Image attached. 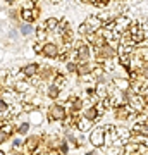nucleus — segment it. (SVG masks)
<instances>
[{"label":"nucleus","instance_id":"10","mask_svg":"<svg viewBox=\"0 0 148 155\" xmlns=\"http://www.w3.org/2000/svg\"><path fill=\"white\" fill-rule=\"evenodd\" d=\"M95 116H96V110H95V109H90V110H86V117H88V119H93Z\"/></svg>","mask_w":148,"mask_h":155},{"label":"nucleus","instance_id":"16","mask_svg":"<svg viewBox=\"0 0 148 155\" xmlns=\"http://www.w3.org/2000/svg\"><path fill=\"white\" fill-rule=\"evenodd\" d=\"M2 140H5V135H3V133L0 131V141H2Z\"/></svg>","mask_w":148,"mask_h":155},{"label":"nucleus","instance_id":"14","mask_svg":"<svg viewBox=\"0 0 148 155\" xmlns=\"http://www.w3.org/2000/svg\"><path fill=\"white\" fill-rule=\"evenodd\" d=\"M79 31H81V33H86V31H90V28H88L86 24H83V26L79 28Z\"/></svg>","mask_w":148,"mask_h":155},{"label":"nucleus","instance_id":"4","mask_svg":"<svg viewBox=\"0 0 148 155\" xmlns=\"http://www.w3.org/2000/svg\"><path fill=\"white\" fill-rule=\"evenodd\" d=\"M52 116L55 117V119H64V116H66V114H64V109H62L60 105H55V107L52 109Z\"/></svg>","mask_w":148,"mask_h":155},{"label":"nucleus","instance_id":"13","mask_svg":"<svg viewBox=\"0 0 148 155\" xmlns=\"http://www.w3.org/2000/svg\"><path fill=\"white\" fill-rule=\"evenodd\" d=\"M57 91H59L57 86H52V88H50V97H57Z\"/></svg>","mask_w":148,"mask_h":155},{"label":"nucleus","instance_id":"5","mask_svg":"<svg viewBox=\"0 0 148 155\" xmlns=\"http://www.w3.org/2000/svg\"><path fill=\"white\" fill-rule=\"evenodd\" d=\"M100 24H102V21H100V17H91V19L88 21V28H93V29H96V28H100Z\"/></svg>","mask_w":148,"mask_h":155},{"label":"nucleus","instance_id":"8","mask_svg":"<svg viewBox=\"0 0 148 155\" xmlns=\"http://www.w3.org/2000/svg\"><path fill=\"white\" fill-rule=\"evenodd\" d=\"M21 31H22V35H29V33L33 31V28H31L29 24H24V26L21 28Z\"/></svg>","mask_w":148,"mask_h":155},{"label":"nucleus","instance_id":"18","mask_svg":"<svg viewBox=\"0 0 148 155\" xmlns=\"http://www.w3.org/2000/svg\"><path fill=\"white\" fill-rule=\"evenodd\" d=\"M0 126H2V119H0Z\"/></svg>","mask_w":148,"mask_h":155},{"label":"nucleus","instance_id":"3","mask_svg":"<svg viewBox=\"0 0 148 155\" xmlns=\"http://www.w3.org/2000/svg\"><path fill=\"white\" fill-rule=\"evenodd\" d=\"M91 141L95 143V145H102V141H103V133H102L100 129H96L91 136Z\"/></svg>","mask_w":148,"mask_h":155},{"label":"nucleus","instance_id":"19","mask_svg":"<svg viewBox=\"0 0 148 155\" xmlns=\"http://www.w3.org/2000/svg\"><path fill=\"white\" fill-rule=\"evenodd\" d=\"M52 2H57V0H52Z\"/></svg>","mask_w":148,"mask_h":155},{"label":"nucleus","instance_id":"9","mask_svg":"<svg viewBox=\"0 0 148 155\" xmlns=\"http://www.w3.org/2000/svg\"><path fill=\"white\" fill-rule=\"evenodd\" d=\"M35 71H36V66H28V67H26V69H24V73H26V74H28V76H29V74H33V73H35Z\"/></svg>","mask_w":148,"mask_h":155},{"label":"nucleus","instance_id":"6","mask_svg":"<svg viewBox=\"0 0 148 155\" xmlns=\"http://www.w3.org/2000/svg\"><path fill=\"white\" fill-rule=\"evenodd\" d=\"M22 19L28 21V22H31V21H33V14H31V10H29V9H22Z\"/></svg>","mask_w":148,"mask_h":155},{"label":"nucleus","instance_id":"17","mask_svg":"<svg viewBox=\"0 0 148 155\" xmlns=\"http://www.w3.org/2000/svg\"><path fill=\"white\" fill-rule=\"evenodd\" d=\"M100 2H102V3H107V2H109V0H100Z\"/></svg>","mask_w":148,"mask_h":155},{"label":"nucleus","instance_id":"2","mask_svg":"<svg viewBox=\"0 0 148 155\" xmlns=\"http://www.w3.org/2000/svg\"><path fill=\"white\" fill-rule=\"evenodd\" d=\"M77 57L81 59V60H86V59L90 57V47L88 45H81L77 48Z\"/></svg>","mask_w":148,"mask_h":155},{"label":"nucleus","instance_id":"7","mask_svg":"<svg viewBox=\"0 0 148 155\" xmlns=\"http://www.w3.org/2000/svg\"><path fill=\"white\" fill-rule=\"evenodd\" d=\"M57 22H59L57 19H48V21H47V24H45L43 28H45V29H55V28H57Z\"/></svg>","mask_w":148,"mask_h":155},{"label":"nucleus","instance_id":"15","mask_svg":"<svg viewBox=\"0 0 148 155\" xmlns=\"http://www.w3.org/2000/svg\"><path fill=\"white\" fill-rule=\"evenodd\" d=\"M0 110H5V103H3L2 100H0Z\"/></svg>","mask_w":148,"mask_h":155},{"label":"nucleus","instance_id":"12","mask_svg":"<svg viewBox=\"0 0 148 155\" xmlns=\"http://www.w3.org/2000/svg\"><path fill=\"white\" fill-rule=\"evenodd\" d=\"M28 128H29V126H28V124H22V126H21V128H19V133H21V135H24V133H26V131H28Z\"/></svg>","mask_w":148,"mask_h":155},{"label":"nucleus","instance_id":"1","mask_svg":"<svg viewBox=\"0 0 148 155\" xmlns=\"http://www.w3.org/2000/svg\"><path fill=\"white\" fill-rule=\"evenodd\" d=\"M41 52L47 57H57L59 55V48H57V45H54V43H45L41 47Z\"/></svg>","mask_w":148,"mask_h":155},{"label":"nucleus","instance_id":"11","mask_svg":"<svg viewBox=\"0 0 148 155\" xmlns=\"http://www.w3.org/2000/svg\"><path fill=\"white\" fill-rule=\"evenodd\" d=\"M38 38H40V40L45 38V28H43V26H41V28L38 29Z\"/></svg>","mask_w":148,"mask_h":155}]
</instances>
